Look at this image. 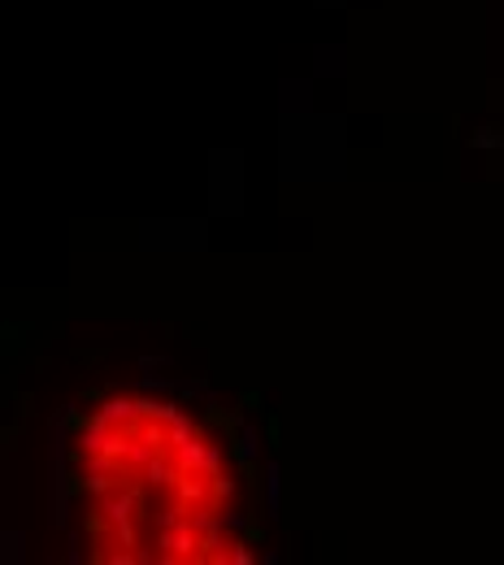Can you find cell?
Instances as JSON below:
<instances>
[{"mask_svg": "<svg viewBox=\"0 0 504 565\" xmlns=\"http://www.w3.org/2000/svg\"><path fill=\"white\" fill-rule=\"evenodd\" d=\"M78 544L105 565H244L248 479L226 435L157 392H118L66 452Z\"/></svg>", "mask_w": 504, "mask_h": 565, "instance_id": "6da1fadb", "label": "cell"}]
</instances>
